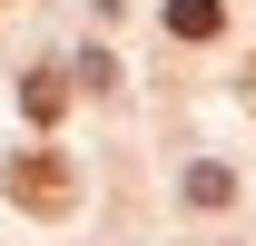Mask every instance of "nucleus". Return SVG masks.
<instances>
[{"mask_svg":"<svg viewBox=\"0 0 256 246\" xmlns=\"http://www.w3.org/2000/svg\"><path fill=\"white\" fill-rule=\"evenodd\" d=\"M69 197H79V178H69L60 148H20V158H10V207H30V216H69Z\"/></svg>","mask_w":256,"mask_h":246,"instance_id":"f257e3e1","label":"nucleus"},{"mask_svg":"<svg viewBox=\"0 0 256 246\" xmlns=\"http://www.w3.org/2000/svg\"><path fill=\"white\" fill-rule=\"evenodd\" d=\"M69 98H79V79H69V69H30V79H20V108H30V118H40V128L60 118Z\"/></svg>","mask_w":256,"mask_h":246,"instance_id":"f03ea898","label":"nucleus"},{"mask_svg":"<svg viewBox=\"0 0 256 246\" xmlns=\"http://www.w3.org/2000/svg\"><path fill=\"white\" fill-rule=\"evenodd\" d=\"M168 30L178 40H217L226 30V0H168Z\"/></svg>","mask_w":256,"mask_h":246,"instance_id":"7ed1b4c3","label":"nucleus"},{"mask_svg":"<svg viewBox=\"0 0 256 246\" xmlns=\"http://www.w3.org/2000/svg\"><path fill=\"white\" fill-rule=\"evenodd\" d=\"M188 197H197V207H226L236 178H226V168H188Z\"/></svg>","mask_w":256,"mask_h":246,"instance_id":"20e7f679","label":"nucleus"}]
</instances>
